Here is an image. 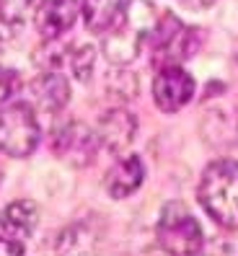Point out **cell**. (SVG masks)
<instances>
[{
  "label": "cell",
  "mask_w": 238,
  "mask_h": 256,
  "mask_svg": "<svg viewBox=\"0 0 238 256\" xmlns=\"http://www.w3.org/2000/svg\"><path fill=\"white\" fill-rule=\"evenodd\" d=\"M28 3H36V6H42V3H47V0H28Z\"/></svg>",
  "instance_id": "obj_19"
},
{
  "label": "cell",
  "mask_w": 238,
  "mask_h": 256,
  "mask_svg": "<svg viewBox=\"0 0 238 256\" xmlns=\"http://www.w3.org/2000/svg\"><path fill=\"white\" fill-rule=\"evenodd\" d=\"M150 47H153V65H178L182 60H189L197 50V28L182 24L174 13H160L158 24L150 34Z\"/></svg>",
  "instance_id": "obj_5"
},
{
  "label": "cell",
  "mask_w": 238,
  "mask_h": 256,
  "mask_svg": "<svg viewBox=\"0 0 238 256\" xmlns=\"http://www.w3.org/2000/svg\"><path fill=\"white\" fill-rule=\"evenodd\" d=\"M197 200L218 225L236 230L238 228V163L222 158L207 166L197 186Z\"/></svg>",
  "instance_id": "obj_2"
},
{
  "label": "cell",
  "mask_w": 238,
  "mask_h": 256,
  "mask_svg": "<svg viewBox=\"0 0 238 256\" xmlns=\"http://www.w3.org/2000/svg\"><path fill=\"white\" fill-rule=\"evenodd\" d=\"M39 122L28 101H16L0 109V153L28 158L39 145Z\"/></svg>",
  "instance_id": "obj_3"
},
{
  "label": "cell",
  "mask_w": 238,
  "mask_h": 256,
  "mask_svg": "<svg viewBox=\"0 0 238 256\" xmlns=\"http://www.w3.org/2000/svg\"><path fill=\"white\" fill-rule=\"evenodd\" d=\"M194 96V78L182 65H163L153 80V98L156 106L166 114L184 109Z\"/></svg>",
  "instance_id": "obj_7"
},
{
  "label": "cell",
  "mask_w": 238,
  "mask_h": 256,
  "mask_svg": "<svg viewBox=\"0 0 238 256\" xmlns=\"http://www.w3.org/2000/svg\"><path fill=\"white\" fill-rule=\"evenodd\" d=\"M119 8H122V0H83L80 13H83L88 32L106 34L119 16Z\"/></svg>",
  "instance_id": "obj_13"
},
{
  "label": "cell",
  "mask_w": 238,
  "mask_h": 256,
  "mask_svg": "<svg viewBox=\"0 0 238 256\" xmlns=\"http://www.w3.org/2000/svg\"><path fill=\"white\" fill-rule=\"evenodd\" d=\"M28 96H32L28 104H36L44 112H52V114L62 112L70 101L68 78L60 70H42L36 78L28 83Z\"/></svg>",
  "instance_id": "obj_8"
},
{
  "label": "cell",
  "mask_w": 238,
  "mask_h": 256,
  "mask_svg": "<svg viewBox=\"0 0 238 256\" xmlns=\"http://www.w3.org/2000/svg\"><path fill=\"white\" fill-rule=\"evenodd\" d=\"M160 13L150 0H127L104 36V57L112 65H127L138 57L145 39H150Z\"/></svg>",
  "instance_id": "obj_1"
},
{
  "label": "cell",
  "mask_w": 238,
  "mask_h": 256,
  "mask_svg": "<svg viewBox=\"0 0 238 256\" xmlns=\"http://www.w3.org/2000/svg\"><path fill=\"white\" fill-rule=\"evenodd\" d=\"M182 3L186 8H192V10H204V8H210L215 0H182Z\"/></svg>",
  "instance_id": "obj_18"
},
{
  "label": "cell",
  "mask_w": 238,
  "mask_h": 256,
  "mask_svg": "<svg viewBox=\"0 0 238 256\" xmlns=\"http://www.w3.org/2000/svg\"><path fill=\"white\" fill-rule=\"evenodd\" d=\"M98 150V138L83 122H65L52 132V153L72 166H88Z\"/></svg>",
  "instance_id": "obj_6"
},
{
  "label": "cell",
  "mask_w": 238,
  "mask_h": 256,
  "mask_svg": "<svg viewBox=\"0 0 238 256\" xmlns=\"http://www.w3.org/2000/svg\"><path fill=\"white\" fill-rule=\"evenodd\" d=\"M76 0H47L36 10V28L44 39H60L78 18Z\"/></svg>",
  "instance_id": "obj_10"
},
{
  "label": "cell",
  "mask_w": 238,
  "mask_h": 256,
  "mask_svg": "<svg viewBox=\"0 0 238 256\" xmlns=\"http://www.w3.org/2000/svg\"><path fill=\"white\" fill-rule=\"evenodd\" d=\"M156 238L163 251L178 254V256L200 254L202 244H204L200 222L182 202H168L160 210V218L156 225Z\"/></svg>",
  "instance_id": "obj_4"
},
{
  "label": "cell",
  "mask_w": 238,
  "mask_h": 256,
  "mask_svg": "<svg viewBox=\"0 0 238 256\" xmlns=\"http://www.w3.org/2000/svg\"><path fill=\"white\" fill-rule=\"evenodd\" d=\"M135 132H138L135 114L127 112V109H112V112H106L101 116L96 138L109 153L119 156L122 150H127V145L132 140H135Z\"/></svg>",
  "instance_id": "obj_9"
},
{
  "label": "cell",
  "mask_w": 238,
  "mask_h": 256,
  "mask_svg": "<svg viewBox=\"0 0 238 256\" xmlns=\"http://www.w3.org/2000/svg\"><path fill=\"white\" fill-rule=\"evenodd\" d=\"M28 0H0V42L13 39L24 26V6Z\"/></svg>",
  "instance_id": "obj_14"
},
{
  "label": "cell",
  "mask_w": 238,
  "mask_h": 256,
  "mask_svg": "<svg viewBox=\"0 0 238 256\" xmlns=\"http://www.w3.org/2000/svg\"><path fill=\"white\" fill-rule=\"evenodd\" d=\"M0 254L18 256V254H24V244L18 238H0Z\"/></svg>",
  "instance_id": "obj_17"
},
{
  "label": "cell",
  "mask_w": 238,
  "mask_h": 256,
  "mask_svg": "<svg viewBox=\"0 0 238 256\" xmlns=\"http://www.w3.org/2000/svg\"><path fill=\"white\" fill-rule=\"evenodd\" d=\"M0 176H3V174H0Z\"/></svg>",
  "instance_id": "obj_20"
},
{
  "label": "cell",
  "mask_w": 238,
  "mask_h": 256,
  "mask_svg": "<svg viewBox=\"0 0 238 256\" xmlns=\"http://www.w3.org/2000/svg\"><path fill=\"white\" fill-rule=\"evenodd\" d=\"M39 222V207L32 200H18V202H10L3 215H0V228H3L10 238H28L34 233Z\"/></svg>",
  "instance_id": "obj_12"
},
{
  "label": "cell",
  "mask_w": 238,
  "mask_h": 256,
  "mask_svg": "<svg viewBox=\"0 0 238 256\" xmlns=\"http://www.w3.org/2000/svg\"><path fill=\"white\" fill-rule=\"evenodd\" d=\"M94 62H96V52L91 44H72V52H70V65L68 70L72 72V78L78 80H88L94 72Z\"/></svg>",
  "instance_id": "obj_15"
},
{
  "label": "cell",
  "mask_w": 238,
  "mask_h": 256,
  "mask_svg": "<svg viewBox=\"0 0 238 256\" xmlns=\"http://www.w3.org/2000/svg\"><path fill=\"white\" fill-rule=\"evenodd\" d=\"M142 178H145V166H142L140 156H124L112 166L104 184H106V192L114 200H124L132 192L140 189Z\"/></svg>",
  "instance_id": "obj_11"
},
{
  "label": "cell",
  "mask_w": 238,
  "mask_h": 256,
  "mask_svg": "<svg viewBox=\"0 0 238 256\" xmlns=\"http://www.w3.org/2000/svg\"><path fill=\"white\" fill-rule=\"evenodd\" d=\"M21 88V78H18V72L16 70H10V68H3L0 65V104L8 101L13 94H16Z\"/></svg>",
  "instance_id": "obj_16"
}]
</instances>
